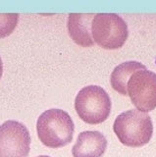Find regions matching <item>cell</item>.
Listing matches in <instances>:
<instances>
[{"mask_svg": "<svg viewBox=\"0 0 156 157\" xmlns=\"http://www.w3.org/2000/svg\"><path fill=\"white\" fill-rule=\"evenodd\" d=\"M113 130L122 144L129 147H141L150 141L153 124L147 113L131 109L117 116Z\"/></svg>", "mask_w": 156, "mask_h": 157, "instance_id": "6da1fadb", "label": "cell"}, {"mask_svg": "<svg viewBox=\"0 0 156 157\" xmlns=\"http://www.w3.org/2000/svg\"><path fill=\"white\" fill-rule=\"evenodd\" d=\"M37 136L43 144L50 148H59L73 140L75 125L70 115L61 109L43 112L36 123Z\"/></svg>", "mask_w": 156, "mask_h": 157, "instance_id": "7a4b0ae2", "label": "cell"}, {"mask_svg": "<svg viewBox=\"0 0 156 157\" xmlns=\"http://www.w3.org/2000/svg\"><path fill=\"white\" fill-rule=\"evenodd\" d=\"M112 103L107 92L98 86H89L79 91L75 109L81 119L90 125H97L109 117Z\"/></svg>", "mask_w": 156, "mask_h": 157, "instance_id": "3957f363", "label": "cell"}, {"mask_svg": "<svg viewBox=\"0 0 156 157\" xmlns=\"http://www.w3.org/2000/svg\"><path fill=\"white\" fill-rule=\"evenodd\" d=\"M91 33L93 41L108 50L121 48L129 36L126 22L114 13L96 14L92 20Z\"/></svg>", "mask_w": 156, "mask_h": 157, "instance_id": "277c9868", "label": "cell"}, {"mask_svg": "<svg viewBox=\"0 0 156 157\" xmlns=\"http://www.w3.org/2000/svg\"><path fill=\"white\" fill-rule=\"evenodd\" d=\"M30 149L31 136L25 125L9 120L0 126V157H28Z\"/></svg>", "mask_w": 156, "mask_h": 157, "instance_id": "5b68a950", "label": "cell"}, {"mask_svg": "<svg viewBox=\"0 0 156 157\" xmlns=\"http://www.w3.org/2000/svg\"><path fill=\"white\" fill-rule=\"evenodd\" d=\"M128 95L136 109L147 113L156 108V74L152 71L135 72L128 82Z\"/></svg>", "mask_w": 156, "mask_h": 157, "instance_id": "8992f818", "label": "cell"}, {"mask_svg": "<svg viewBox=\"0 0 156 157\" xmlns=\"http://www.w3.org/2000/svg\"><path fill=\"white\" fill-rule=\"evenodd\" d=\"M106 137L97 131H86L78 136L72 148L74 157H102L107 149Z\"/></svg>", "mask_w": 156, "mask_h": 157, "instance_id": "52a82bcc", "label": "cell"}, {"mask_svg": "<svg viewBox=\"0 0 156 157\" xmlns=\"http://www.w3.org/2000/svg\"><path fill=\"white\" fill-rule=\"evenodd\" d=\"M94 14L71 13L68 18V31L71 38L82 47H89L94 44L90 36V21Z\"/></svg>", "mask_w": 156, "mask_h": 157, "instance_id": "ba28073f", "label": "cell"}, {"mask_svg": "<svg viewBox=\"0 0 156 157\" xmlns=\"http://www.w3.org/2000/svg\"><path fill=\"white\" fill-rule=\"evenodd\" d=\"M140 70H146V67L136 61H127L120 64L111 74V86L120 94L128 95V82L135 72Z\"/></svg>", "mask_w": 156, "mask_h": 157, "instance_id": "9c48e42d", "label": "cell"}, {"mask_svg": "<svg viewBox=\"0 0 156 157\" xmlns=\"http://www.w3.org/2000/svg\"><path fill=\"white\" fill-rule=\"evenodd\" d=\"M18 20L19 14L17 13L0 14V38L10 36L17 27Z\"/></svg>", "mask_w": 156, "mask_h": 157, "instance_id": "30bf717a", "label": "cell"}, {"mask_svg": "<svg viewBox=\"0 0 156 157\" xmlns=\"http://www.w3.org/2000/svg\"><path fill=\"white\" fill-rule=\"evenodd\" d=\"M2 74H3V63H2L1 58H0V78L2 77Z\"/></svg>", "mask_w": 156, "mask_h": 157, "instance_id": "8fae6325", "label": "cell"}, {"mask_svg": "<svg viewBox=\"0 0 156 157\" xmlns=\"http://www.w3.org/2000/svg\"><path fill=\"white\" fill-rule=\"evenodd\" d=\"M37 157H50V156H47V155H40V156H37Z\"/></svg>", "mask_w": 156, "mask_h": 157, "instance_id": "7c38bea8", "label": "cell"}]
</instances>
